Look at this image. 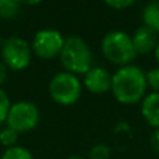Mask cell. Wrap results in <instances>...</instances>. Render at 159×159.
Returning <instances> with one entry per match:
<instances>
[{
    "label": "cell",
    "instance_id": "obj_19",
    "mask_svg": "<svg viewBox=\"0 0 159 159\" xmlns=\"http://www.w3.org/2000/svg\"><path fill=\"white\" fill-rule=\"evenodd\" d=\"M149 145L155 154H159V129H155L149 137Z\"/></svg>",
    "mask_w": 159,
    "mask_h": 159
},
{
    "label": "cell",
    "instance_id": "obj_22",
    "mask_svg": "<svg viewBox=\"0 0 159 159\" xmlns=\"http://www.w3.org/2000/svg\"><path fill=\"white\" fill-rule=\"evenodd\" d=\"M154 53H155V59H157V61H158V63H159V42H158L157 48H155Z\"/></svg>",
    "mask_w": 159,
    "mask_h": 159
},
{
    "label": "cell",
    "instance_id": "obj_5",
    "mask_svg": "<svg viewBox=\"0 0 159 159\" xmlns=\"http://www.w3.org/2000/svg\"><path fill=\"white\" fill-rule=\"evenodd\" d=\"M3 64L14 71L25 70L32 59V48L22 38L10 36L2 45Z\"/></svg>",
    "mask_w": 159,
    "mask_h": 159
},
{
    "label": "cell",
    "instance_id": "obj_18",
    "mask_svg": "<svg viewBox=\"0 0 159 159\" xmlns=\"http://www.w3.org/2000/svg\"><path fill=\"white\" fill-rule=\"evenodd\" d=\"M109 7L116 8V10H123V8H127L130 6H133L137 0H103Z\"/></svg>",
    "mask_w": 159,
    "mask_h": 159
},
{
    "label": "cell",
    "instance_id": "obj_14",
    "mask_svg": "<svg viewBox=\"0 0 159 159\" xmlns=\"http://www.w3.org/2000/svg\"><path fill=\"white\" fill-rule=\"evenodd\" d=\"M17 141H18V133L16 130L10 129V127H4L0 131V144L3 147H6V149L11 148V147H16Z\"/></svg>",
    "mask_w": 159,
    "mask_h": 159
},
{
    "label": "cell",
    "instance_id": "obj_21",
    "mask_svg": "<svg viewBox=\"0 0 159 159\" xmlns=\"http://www.w3.org/2000/svg\"><path fill=\"white\" fill-rule=\"evenodd\" d=\"M17 3H18L20 6L24 4V6H34V4H38V3H41L42 0H16Z\"/></svg>",
    "mask_w": 159,
    "mask_h": 159
},
{
    "label": "cell",
    "instance_id": "obj_2",
    "mask_svg": "<svg viewBox=\"0 0 159 159\" xmlns=\"http://www.w3.org/2000/svg\"><path fill=\"white\" fill-rule=\"evenodd\" d=\"M61 66L67 73L74 75L85 74L92 67V53L89 46L80 36H69L64 39L63 49L60 53Z\"/></svg>",
    "mask_w": 159,
    "mask_h": 159
},
{
    "label": "cell",
    "instance_id": "obj_16",
    "mask_svg": "<svg viewBox=\"0 0 159 159\" xmlns=\"http://www.w3.org/2000/svg\"><path fill=\"white\" fill-rule=\"evenodd\" d=\"M10 107H11V103H10V99H8L7 93L0 88V123L6 121Z\"/></svg>",
    "mask_w": 159,
    "mask_h": 159
},
{
    "label": "cell",
    "instance_id": "obj_20",
    "mask_svg": "<svg viewBox=\"0 0 159 159\" xmlns=\"http://www.w3.org/2000/svg\"><path fill=\"white\" fill-rule=\"evenodd\" d=\"M7 78V67L3 64V61H0V85L6 81Z\"/></svg>",
    "mask_w": 159,
    "mask_h": 159
},
{
    "label": "cell",
    "instance_id": "obj_10",
    "mask_svg": "<svg viewBox=\"0 0 159 159\" xmlns=\"http://www.w3.org/2000/svg\"><path fill=\"white\" fill-rule=\"evenodd\" d=\"M141 115L154 129H159V93L152 92L144 96L141 102Z\"/></svg>",
    "mask_w": 159,
    "mask_h": 159
},
{
    "label": "cell",
    "instance_id": "obj_7",
    "mask_svg": "<svg viewBox=\"0 0 159 159\" xmlns=\"http://www.w3.org/2000/svg\"><path fill=\"white\" fill-rule=\"evenodd\" d=\"M64 38L56 30H41L32 39V52L41 59H55L60 56Z\"/></svg>",
    "mask_w": 159,
    "mask_h": 159
},
{
    "label": "cell",
    "instance_id": "obj_9",
    "mask_svg": "<svg viewBox=\"0 0 159 159\" xmlns=\"http://www.w3.org/2000/svg\"><path fill=\"white\" fill-rule=\"evenodd\" d=\"M134 49L137 55H147L155 50L158 45V34L147 25L140 27L131 36Z\"/></svg>",
    "mask_w": 159,
    "mask_h": 159
},
{
    "label": "cell",
    "instance_id": "obj_13",
    "mask_svg": "<svg viewBox=\"0 0 159 159\" xmlns=\"http://www.w3.org/2000/svg\"><path fill=\"white\" fill-rule=\"evenodd\" d=\"M0 159H35V158H34L32 152L30 149H27L25 147L16 145L6 149L3 152V155L0 157Z\"/></svg>",
    "mask_w": 159,
    "mask_h": 159
},
{
    "label": "cell",
    "instance_id": "obj_23",
    "mask_svg": "<svg viewBox=\"0 0 159 159\" xmlns=\"http://www.w3.org/2000/svg\"><path fill=\"white\" fill-rule=\"evenodd\" d=\"M66 159H84V158L78 157V155H71V157H67Z\"/></svg>",
    "mask_w": 159,
    "mask_h": 159
},
{
    "label": "cell",
    "instance_id": "obj_3",
    "mask_svg": "<svg viewBox=\"0 0 159 159\" xmlns=\"http://www.w3.org/2000/svg\"><path fill=\"white\" fill-rule=\"evenodd\" d=\"M102 53L113 64L123 67L129 66L135 57L137 52L134 49L131 36L123 31H110L102 39Z\"/></svg>",
    "mask_w": 159,
    "mask_h": 159
},
{
    "label": "cell",
    "instance_id": "obj_6",
    "mask_svg": "<svg viewBox=\"0 0 159 159\" xmlns=\"http://www.w3.org/2000/svg\"><path fill=\"white\" fill-rule=\"evenodd\" d=\"M39 109L32 102H17L13 103L8 110L6 123L7 127L16 130L17 133H28L34 130L39 123Z\"/></svg>",
    "mask_w": 159,
    "mask_h": 159
},
{
    "label": "cell",
    "instance_id": "obj_12",
    "mask_svg": "<svg viewBox=\"0 0 159 159\" xmlns=\"http://www.w3.org/2000/svg\"><path fill=\"white\" fill-rule=\"evenodd\" d=\"M20 4L16 0H0V18L13 20L18 16Z\"/></svg>",
    "mask_w": 159,
    "mask_h": 159
},
{
    "label": "cell",
    "instance_id": "obj_4",
    "mask_svg": "<svg viewBox=\"0 0 159 159\" xmlns=\"http://www.w3.org/2000/svg\"><path fill=\"white\" fill-rule=\"evenodd\" d=\"M82 92V84L77 75L71 73H57L49 82V95L53 102L61 106L74 105Z\"/></svg>",
    "mask_w": 159,
    "mask_h": 159
},
{
    "label": "cell",
    "instance_id": "obj_1",
    "mask_svg": "<svg viewBox=\"0 0 159 159\" xmlns=\"http://www.w3.org/2000/svg\"><path fill=\"white\" fill-rule=\"evenodd\" d=\"M147 75L140 67L123 66L112 75V92L120 103L133 105L143 101L147 91Z\"/></svg>",
    "mask_w": 159,
    "mask_h": 159
},
{
    "label": "cell",
    "instance_id": "obj_15",
    "mask_svg": "<svg viewBox=\"0 0 159 159\" xmlns=\"http://www.w3.org/2000/svg\"><path fill=\"white\" fill-rule=\"evenodd\" d=\"M112 155V149L106 144H95L92 148L89 149L88 154V159H109Z\"/></svg>",
    "mask_w": 159,
    "mask_h": 159
},
{
    "label": "cell",
    "instance_id": "obj_11",
    "mask_svg": "<svg viewBox=\"0 0 159 159\" xmlns=\"http://www.w3.org/2000/svg\"><path fill=\"white\" fill-rule=\"evenodd\" d=\"M143 21L144 25L154 30L159 34V0L151 2L143 11Z\"/></svg>",
    "mask_w": 159,
    "mask_h": 159
},
{
    "label": "cell",
    "instance_id": "obj_8",
    "mask_svg": "<svg viewBox=\"0 0 159 159\" xmlns=\"http://www.w3.org/2000/svg\"><path fill=\"white\" fill-rule=\"evenodd\" d=\"M84 85L92 93H105L112 89V74L106 69L92 67L84 74Z\"/></svg>",
    "mask_w": 159,
    "mask_h": 159
},
{
    "label": "cell",
    "instance_id": "obj_17",
    "mask_svg": "<svg viewBox=\"0 0 159 159\" xmlns=\"http://www.w3.org/2000/svg\"><path fill=\"white\" fill-rule=\"evenodd\" d=\"M145 75H147V84H148V87L154 92L159 93V67L149 70Z\"/></svg>",
    "mask_w": 159,
    "mask_h": 159
}]
</instances>
